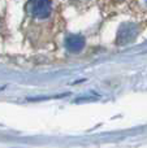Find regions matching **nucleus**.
Returning <instances> with one entry per match:
<instances>
[{
    "mask_svg": "<svg viewBox=\"0 0 147 148\" xmlns=\"http://www.w3.org/2000/svg\"><path fill=\"white\" fill-rule=\"evenodd\" d=\"M27 9L36 18H47L51 14V0H30Z\"/></svg>",
    "mask_w": 147,
    "mask_h": 148,
    "instance_id": "obj_1",
    "label": "nucleus"
},
{
    "mask_svg": "<svg viewBox=\"0 0 147 148\" xmlns=\"http://www.w3.org/2000/svg\"><path fill=\"white\" fill-rule=\"evenodd\" d=\"M138 35V27L134 23H124L117 33V44L124 46L133 42Z\"/></svg>",
    "mask_w": 147,
    "mask_h": 148,
    "instance_id": "obj_2",
    "label": "nucleus"
},
{
    "mask_svg": "<svg viewBox=\"0 0 147 148\" xmlns=\"http://www.w3.org/2000/svg\"><path fill=\"white\" fill-rule=\"evenodd\" d=\"M65 44L70 52H80L85 46V39L80 35H70L67 38Z\"/></svg>",
    "mask_w": 147,
    "mask_h": 148,
    "instance_id": "obj_3",
    "label": "nucleus"
},
{
    "mask_svg": "<svg viewBox=\"0 0 147 148\" xmlns=\"http://www.w3.org/2000/svg\"><path fill=\"white\" fill-rule=\"evenodd\" d=\"M115 1H117V3H121V1H124V0H115Z\"/></svg>",
    "mask_w": 147,
    "mask_h": 148,
    "instance_id": "obj_4",
    "label": "nucleus"
},
{
    "mask_svg": "<svg viewBox=\"0 0 147 148\" xmlns=\"http://www.w3.org/2000/svg\"><path fill=\"white\" fill-rule=\"evenodd\" d=\"M5 88V87H0V91H1V90H4Z\"/></svg>",
    "mask_w": 147,
    "mask_h": 148,
    "instance_id": "obj_5",
    "label": "nucleus"
},
{
    "mask_svg": "<svg viewBox=\"0 0 147 148\" xmlns=\"http://www.w3.org/2000/svg\"><path fill=\"white\" fill-rule=\"evenodd\" d=\"M146 3H147V0H146Z\"/></svg>",
    "mask_w": 147,
    "mask_h": 148,
    "instance_id": "obj_6",
    "label": "nucleus"
}]
</instances>
